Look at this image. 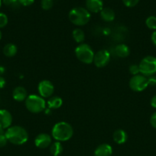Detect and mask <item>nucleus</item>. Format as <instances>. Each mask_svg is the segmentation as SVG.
<instances>
[{"mask_svg": "<svg viewBox=\"0 0 156 156\" xmlns=\"http://www.w3.org/2000/svg\"><path fill=\"white\" fill-rule=\"evenodd\" d=\"M73 135V129L71 125L65 121L55 123L51 129V136L55 141L66 142L70 140Z\"/></svg>", "mask_w": 156, "mask_h": 156, "instance_id": "nucleus-1", "label": "nucleus"}, {"mask_svg": "<svg viewBox=\"0 0 156 156\" xmlns=\"http://www.w3.org/2000/svg\"><path fill=\"white\" fill-rule=\"evenodd\" d=\"M8 141L15 146H21L28 140V133L21 126H12L6 130Z\"/></svg>", "mask_w": 156, "mask_h": 156, "instance_id": "nucleus-2", "label": "nucleus"}, {"mask_svg": "<svg viewBox=\"0 0 156 156\" xmlns=\"http://www.w3.org/2000/svg\"><path fill=\"white\" fill-rule=\"evenodd\" d=\"M68 17L72 24L81 27L86 25L90 21L91 15L87 9L83 7H75L70 11Z\"/></svg>", "mask_w": 156, "mask_h": 156, "instance_id": "nucleus-3", "label": "nucleus"}, {"mask_svg": "<svg viewBox=\"0 0 156 156\" xmlns=\"http://www.w3.org/2000/svg\"><path fill=\"white\" fill-rule=\"evenodd\" d=\"M25 108L32 114H40L46 110L47 101L39 94H29L24 101Z\"/></svg>", "mask_w": 156, "mask_h": 156, "instance_id": "nucleus-4", "label": "nucleus"}, {"mask_svg": "<svg viewBox=\"0 0 156 156\" xmlns=\"http://www.w3.org/2000/svg\"><path fill=\"white\" fill-rule=\"evenodd\" d=\"M75 56L80 62L84 64H91L93 62L95 53L89 44L83 43L78 44L74 50Z\"/></svg>", "mask_w": 156, "mask_h": 156, "instance_id": "nucleus-5", "label": "nucleus"}, {"mask_svg": "<svg viewBox=\"0 0 156 156\" xmlns=\"http://www.w3.org/2000/svg\"><path fill=\"white\" fill-rule=\"evenodd\" d=\"M140 74L149 77L156 73V57L154 56H146L139 64Z\"/></svg>", "mask_w": 156, "mask_h": 156, "instance_id": "nucleus-6", "label": "nucleus"}, {"mask_svg": "<svg viewBox=\"0 0 156 156\" xmlns=\"http://www.w3.org/2000/svg\"><path fill=\"white\" fill-rule=\"evenodd\" d=\"M128 85L131 90L136 92H142L148 87V78L142 74L132 76Z\"/></svg>", "mask_w": 156, "mask_h": 156, "instance_id": "nucleus-7", "label": "nucleus"}, {"mask_svg": "<svg viewBox=\"0 0 156 156\" xmlns=\"http://www.w3.org/2000/svg\"><path fill=\"white\" fill-rule=\"evenodd\" d=\"M111 59L110 53L107 50L102 49L95 53L93 63L97 68H103L106 66Z\"/></svg>", "mask_w": 156, "mask_h": 156, "instance_id": "nucleus-8", "label": "nucleus"}, {"mask_svg": "<svg viewBox=\"0 0 156 156\" xmlns=\"http://www.w3.org/2000/svg\"><path fill=\"white\" fill-rule=\"evenodd\" d=\"M38 94L43 98H47L53 96L54 92V86L50 81L44 79L38 83Z\"/></svg>", "mask_w": 156, "mask_h": 156, "instance_id": "nucleus-9", "label": "nucleus"}, {"mask_svg": "<svg viewBox=\"0 0 156 156\" xmlns=\"http://www.w3.org/2000/svg\"><path fill=\"white\" fill-rule=\"evenodd\" d=\"M35 146L38 149H47L51 145L52 143V136L49 134L42 133H39L35 139L34 141Z\"/></svg>", "mask_w": 156, "mask_h": 156, "instance_id": "nucleus-10", "label": "nucleus"}, {"mask_svg": "<svg viewBox=\"0 0 156 156\" xmlns=\"http://www.w3.org/2000/svg\"><path fill=\"white\" fill-rule=\"evenodd\" d=\"M12 123V115L8 110H0V129L6 130Z\"/></svg>", "mask_w": 156, "mask_h": 156, "instance_id": "nucleus-11", "label": "nucleus"}, {"mask_svg": "<svg viewBox=\"0 0 156 156\" xmlns=\"http://www.w3.org/2000/svg\"><path fill=\"white\" fill-rule=\"evenodd\" d=\"M86 7L90 12L98 13L103 9L102 0H86Z\"/></svg>", "mask_w": 156, "mask_h": 156, "instance_id": "nucleus-12", "label": "nucleus"}, {"mask_svg": "<svg viewBox=\"0 0 156 156\" xmlns=\"http://www.w3.org/2000/svg\"><path fill=\"white\" fill-rule=\"evenodd\" d=\"M27 90L22 86H17L12 91V98L18 102H22L26 100L28 97Z\"/></svg>", "mask_w": 156, "mask_h": 156, "instance_id": "nucleus-13", "label": "nucleus"}, {"mask_svg": "<svg viewBox=\"0 0 156 156\" xmlns=\"http://www.w3.org/2000/svg\"><path fill=\"white\" fill-rule=\"evenodd\" d=\"M93 155L94 156H112L113 148L110 144L102 143L96 148Z\"/></svg>", "mask_w": 156, "mask_h": 156, "instance_id": "nucleus-14", "label": "nucleus"}, {"mask_svg": "<svg viewBox=\"0 0 156 156\" xmlns=\"http://www.w3.org/2000/svg\"><path fill=\"white\" fill-rule=\"evenodd\" d=\"M113 141L118 145L124 144L128 140V134L125 130L122 129H118L113 134Z\"/></svg>", "mask_w": 156, "mask_h": 156, "instance_id": "nucleus-15", "label": "nucleus"}, {"mask_svg": "<svg viewBox=\"0 0 156 156\" xmlns=\"http://www.w3.org/2000/svg\"><path fill=\"white\" fill-rule=\"evenodd\" d=\"M63 105V100L59 96H51L47 99V106L50 110H56L61 108Z\"/></svg>", "mask_w": 156, "mask_h": 156, "instance_id": "nucleus-16", "label": "nucleus"}, {"mask_svg": "<svg viewBox=\"0 0 156 156\" xmlns=\"http://www.w3.org/2000/svg\"><path fill=\"white\" fill-rule=\"evenodd\" d=\"M116 55L119 58H126L130 54V49L126 44H118L115 48Z\"/></svg>", "mask_w": 156, "mask_h": 156, "instance_id": "nucleus-17", "label": "nucleus"}, {"mask_svg": "<svg viewBox=\"0 0 156 156\" xmlns=\"http://www.w3.org/2000/svg\"><path fill=\"white\" fill-rule=\"evenodd\" d=\"M100 17L106 22H111L114 21L116 14L115 12L110 8H103L100 12Z\"/></svg>", "mask_w": 156, "mask_h": 156, "instance_id": "nucleus-18", "label": "nucleus"}, {"mask_svg": "<svg viewBox=\"0 0 156 156\" xmlns=\"http://www.w3.org/2000/svg\"><path fill=\"white\" fill-rule=\"evenodd\" d=\"M2 52L3 54L7 57H13L16 55L17 52H18V48L15 44H12V43H9L4 46Z\"/></svg>", "mask_w": 156, "mask_h": 156, "instance_id": "nucleus-19", "label": "nucleus"}, {"mask_svg": "<svg viewBox=\"0 0 156 156\" xmlns=\"http://www.w3.org/2000/svg\"><path fill=\"white\" fill-rule=\"evenodd\" d=\"M72 37L73 39L78 44H83L85 40V33L84 30L80 28H75L72 32Z\"/></svg>", "mask_w": 156, "mask_h": 156, "instance_id": "nucleus-20", "label": "nucleus"}, {"mask_svg": "<svg viewBox=\"0 0 156 156\" xmlns=\"http://www.w3.org/2000/svg\"><path fill=\"white\" fill-rule=\"evenodd\" d=\"M64 148L61 142L55 141L50 146V152L53 156H59L63 152Z\"/></svg>", "mask_w": 156, "mask_h": 156, "instance_id": "nucleus-21", "label": "nucleus"}, {"mask_svg": "<svg viewBox=\"0 0 156 156\" xmlns=\"http://www.w3.org/2000/svg\"><path fill=\"white\" fill-rule=\"evenodd\" d=\"M145 25L147 26L148 29L150 30H156V17L155 16H151L148 17L145 20Z\"/></svg>", "mask_w": 156, "mask_h": 156, "instance_id": "nucleus-22", "label": "nucleus"}, {"mask_svg": "<svg viewBox=\"0 0 156 156\" xmlns=\"http://www.w3.org/2000/svg\"><path fill=\"white\" fill-rule=\"evenodd\" d=\"M2 2L11 9H16L21 6L18 0H2Z\"/></svg>", "mask_w": 156, "mask_h": 156, "instance_id": "nucleus-23", "label": "nucleus"}, {"mask_svg": "<svg viewBox=\"0 0 156 156\" xmlns=\"http://www.w3.org/2000/svg\"><path fill=\"white\" fill-rule=\"evenodd\" d=\"M7 137L6 135V130L0 129V148L4 147L8 143Z\"/></svg>", "mask_w": 156, "mask_h": 156, "instance_id": "nucleus-24", "label": "nucleus"}, {"mask_svg": "<svg viewBox=\"0 0 156 156\" xmlns=\"http://www.w3.org/2000/svg\"><path fill=\"white\" fill-rule=\"evenodd\" d=\"M53 0H41V6L44 10H50L53 7Z\"/></svg>", "mask_w": 156, "mask_h": 156, "instance_id": "nucleus-25", "label": "nucleus"}, {"mask_svg": "<svg viewBox=\"0 0 156 156\" xmlns=\"http://www.w3.org/2000/svg\"><path fill=\"white\" fill-rule=\"evenodd\" d=\"M9 22L7 15L3 12H0V28H3L6 27Z\"/></svg>", "mask_w": 156, "mask_h": 156, "instance_id": "nucleus-26", "label": "nucleus"}, {"mask_svg": "<svg viewBox=\"0 0 156 156\" xmlns=\"http://www.w3.org/2000/svg\"><path fill=\"white\" fill-rule=\"evenodd\" d=\"M129 73L132 76L140 74L139 65H137V64H132L129 66Z\"/></svg>", "mask_w": 156, "mask_h": 156, "instance_id": "nucleus-27", "label": "nucleus"}, {"mask_svg": "<svg viewBox=\"0 0 156 156\" xmlns=\"http://www.w3.org/2000/svg\"><path fill=\"white\" fill-rule=\"evenodd\" d=\"M139 1L140 0H122V2L126 7L132 8L137 5L139 2Z\"/></svg>", "mask_w": 156, "mask_h": 156, "instance_id": "nucleus-28", "label": "nucleus"}, {"mask_svg": "<svg viewBox=\"0 0 156 156\" xmlns=\"http://www.w3.org/2000/svg\"><path fill=\"white\" fill-rule=\"evenodd\" d=\"M148 78V86H155L156 85V76H151Z\"/></svg>", "mask_w": 156, "mask_h": 156, "instance_id": "nucleus-29", "label": "nucleus"}, {"mask_svg": "<svg viewBox=\"0 0 156 156\" xmlns=\"http://www.w3.org/2000/svg\"><path fill=\"white\" fill-rule=\"evenodd\" d=\"M20 5L23 6H29L32 5L34 2H35V0H18Z\"/></svg>", "mask_w": 156, "mask_h": 156, "instance_id": "nucleus-30", "label": "nucleus"}, {"mask_svg": "<svg viewBox=\"0 0 156 156\" xmlns=\"http://www.w3.org/2000/svg\"><path fill=\"white\" fill-rule=\"evenodd\" d=\"M150 124L151 125L153 128L156 129V111L153 113L152 115L150 117Z\"/></svg>", "mask_w": 156, "mask_h": 156, "instance_id": "nucleus-31", "label": "nucleus"}, {"mask_svg": "<svg viewBox=\"0 0 156 156\" xmlns=\"http://www.w3.org/2000/svg\"><path fill=\"white\" fill-rule=\"evenodd\" d=\"M150 105L153 108L156 109V94L151 98V101H150Z\"/></svg>", "mask_w": 156, "mask_h": 156, "instance_id": "nucleus-32", "label": "nucleus"}, {"mask_svg": "<svg viewBox=\"0 0 156 156\" xmlns=\"http://www.w3.org/2000/svg\"><path fill=\"white\" fill-rule=\"evenodd\" d=\"M6 85V81L4 77L2 76H0V89L4 88Z\"/></svg>", "mask_w": 156, "mask_h": 156, "instance_id": "nucleus-33", "label": "nucleus"}, {"mask_svg": "<svg viewBox=\"0 0 156 156\" xmlns=\"http://www.w3.org/2000/svg\"><path fill=\"white\" fill-rule=\"evenodd\" d=\"M151 42H152V44L156 47V30H154V31H153V33L151 34Z\"/></svg>", "mask_w": 156, "mask_h": 156, "instance_id": "nucleus-34", "label": "nucleus"}, {"mask_svg": "<svg viewBox=\"0 0 156 156\" xmlns=\"http://www.w3.org/2000/svg\"><path fill=\"white\" fill-rule=\"evenodd\" d=\"M5 72H6V68L2 66H0V76H2L5 73Z\"/></svg>", "mask_w": 156, "mask_h": 156, "instance_id": "nucleus-35", "label": "nucleus"}, {"mask_svg": "<svg viewBox=\"0 0 156 156\" xmlns=\"http://www.w3.org/2000/svg\"><path fill=\"white\" fill-rule=\"evenodd\" d=\"M2 32H1V30H0V41H1V39H2Z\"/></svg>", "mask_w": 156, "mask_h": 156, "instance_id": "nucleus-36", "label": "nucleus"}, {"mask_svg": "<svg viewBox=\"0 0 156 156\" xmlns=\"http://www.w3.org/2000/svg\"><path fill=\"white\" fill-rule=\"evenodd\" d=\"M2 6V0H0V8H1Z\"/></svg>", "mask_w": 156, "mask_h": 156, "instance_id": "nucleus-37", "label": "nucleus"}]
</instances>
